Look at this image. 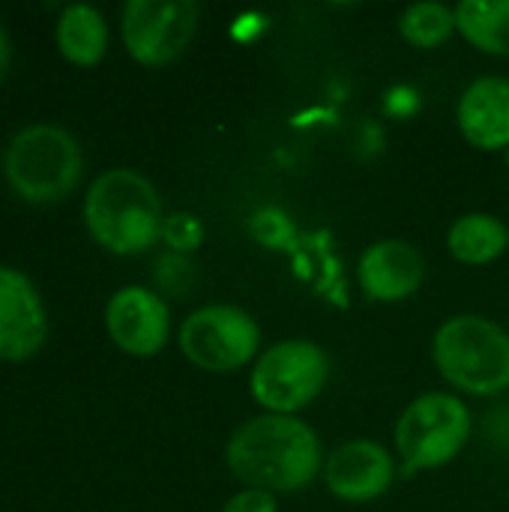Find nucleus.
<instances>
[{"label":"nucleus","instance_id":"3","mask_svg":"<svg viewBox=\"0 0 509 512\" xmlns=\"http://www.w3.org/2000/svg\"><path fill=\"white\" fill-rule=\"evenodd\" d=\"M432 363L456 393L501 396L509 390V333L474 312L453 315L432 336Z\"/></svg>","mask_w":509,"mask_h":512},{"label":"nucleus","instance_id":"20","mask_svg":"<svg viewBox=\"0 0 509 512\" xmlns=\"http://www.w3.org/2000/svg\"><path fill=\"white\" fill-rule=\"evenodd\" d=\"M9 66H12V42H9V33L0 21V84L9 75Z\"/></svg>","mask_w":509,"mask_h":512},{"label":"nucleus","instance_id":"19","mask_svg":"<svg viewBox=\"0 0 509 512\" xmlns=\"http://www.w3.org/2000/svg\"><path fill=\"white\" fill-rule=\"evenodd\" d=\"M222 512H279V501L264 489H240L228 498Z\"/></svg>","mask_w":509,"mask_h":512},{"label":"nucleus","instance_id":"14","mask_svg":"<svg viewBox=\"0 0 509 512\" xmlns=\"http://www.w3.org/2000/svg\"><path fill=\"white\" fill-rule=\"evenodd\" d=\"M54 45L72 66L93 69L108 54V21L90 3H69L54 21Z\"/></svg>","mask_w":509,"mask_h":512},{"label":"nucleus","instance_id":"9","mask_svg":"<svg viewBox=\"0 0 509 512\" xmlns=\"http://www.w3.org/2000/svg\"><path fill=\"white\" fill-rule=\"evenodd\" d=\"M105 333L129 357H156L171 336L168 303L144 285H123L105 303Z\"/></svg>","mask_w":509,"mask_h":512},{"label":"nucleus","instance_id":"8","mask_svg":"<svg viewBox=\"0 0 509 512\" xmlns=\"http://www.w3.org/2000/svg\"><path fill=\"white\" fill-rule=\"evenodd\" d=\"M195 0H129L120 12L126 54L150 69L174 63L198 33Z\"/></svg>","mask_w":509,"mask_h":512},{"label":"nucleus","instance_id":"4","mask_svg":"<svg viewBox=\"0 0 509 512\" xmlns=\"http://www.w3.org/2000/svg\"><path fill=\"white\" fill-rule=\"evenodd\" d=\"M6 186L30 204L69 198L84 177L78 138L57 123H33L15 132L3 153Z\"/></svg>","mask_w":509,"mask_h":512},{"label":"nucleus","instance_id":"16","mask_svg":"<svg viewBox=\"0 0 509 512\" xmlns=\"http://www.w3.org/2000/svg\"><path fill=\"white\" fill-rule=\"evenodd\" d=\"M456 30L483 54L509 57V0H462Z\"/></svg>","mask_w":509,"mask_h":512},{"label":"nucleus","instance_id":"12","mask_svg":"<svg viewBox=\"0 0 509 512\" xmlns=\"http://www.w3.org/2000/svg\"><path fill=\"white\" fill-rule=\"evenodd\" d=\"M426 279V258L417 246L399 237L375 240L357 261L360 291L375 303H399L420 291Z\"/></svg>","mask_w":509,"mask_h":512},{"label":"nucleus","instance_id":"7","mask_svg":"<svg viewBox=\"0 0 509 512\" xmlns=\"http://www.w3.org/2000/svg\"><path fill=\"white\" fill-rule=\"evenodd\" d=\"M177 345L195 369L225 375L258 360L261 327L243 306L207 303L183 318Z\"/></svg>","mask_w":509,"mask_h":512},{"label":"nucleus","instance_id":"15","mask_svg":"<svg viewBox=\"0 0 509 512\" xmlns=\"http://www.w3.org/2000/svg\"><path fill=\"white\" fill-rule=\"evenodd\" d=\"M509 249V225L492 213H465L447 231V252L465 267L495 264Z\"/></svg>","mask_w":509,"mask_h":512},{"label":"nucleus","instance_id":"11","mask_svg":"<svg viewBox=\"0 0 509 512\" xmlns=\"http://www.w3.org/2000/svg\"><path fill=\"white\" fill-rule=\"evenodd\" d=\"M48 336V312L33 279L0 264V360H30Z\"/></svg>","mask_w":509,"mask_h":512},{"label":"nucleus","instance_id":"17","mask_svg":"<svg viewBox=\"0 0 509 512\" xmlns=\"http://www.w3.org/2000/svg\"><path fill=\"white\" fill-rule=\"evenodd\" d=\"M399 33L414 48H441L456 33V6L438 0H420L399 15Z\"/></svg>","mask_w":509,"mask_h":512},{"label":"nucleus","instance_id":"13","mask_svg":"<svg viewBox=\"0 0 509 512\" xmlns=\"http://www.w3.org/2000/svg\"><path fill=\"white\" fill-rule=\"evenodd\" d=\"M462 138L486 153L509 150V78L483 75L471 81L456 105Z\"/></svg>","mask_w":509,"mask_h":512},{"label":"nucleus","instance_id":"21","mask_svg":"<svg viewBox=\"0 0 509 512\" xmlns=\"http://www.w3.org/2000/svg\"><path fill=\"white\" fill-rule=\"evenodd\" d=\"M504 162H507V171H509V150H507V153H504Z\"/></svg>","mask_w":509,"mask_h":512},{"label":"nucleus","instance_id":"6","mask_svg":"<svg viewBox=\"0 0 509 512\" xmlns=\"http://www.w3.org/2000/svg\"><path fill=\"white\" fill-rule=\"evenodd\" d=\"M330 381V357L309 339H282L258 354L249 372V393L264 414L297 417Z\"/></svg>","mask_w":509,"mask_h":512},{"label":"nucleus","instance_id":"5","mask_svg":"<svg viewBox=\"0 0 509 512\" xmlns=\"http://www.w3.org/2000/svg\"><path fill=\"white\" fill-rule=\"evenodd\" d=\"M471 429V411L456 393L432 390L411 399L393 429L402 474L414 477L450 465L465 450Z\"/></svg>","mask_w":509,"mask_h":512},{"label":"nucleus","instance_id":"1","mask_svg":"<svg viewBox=\"0 0 509 512\" xmlns=\"http://www.w3.org/2000/svg\"><path fill=\"white\" fill-rule=\"evenodd\" d=\"M225 462L243 489L270 495L300 492L324 471V450L315 429L288 414H258L234 429Z\"/></svg>","mask_w":509,"mask_h":512},{"label":"nucleus","instance_id":"2","mask_svg":"<svg viewBox=\"0 0 509 512\" xmlns=\"http://www.w3.org/2000/svg\"><path fill=\"white\" fill-rule=\"evenodd\" d=\"M84 228L111 255H141L162 240L165 210L156 186L132 168L102 171L84 195Z\"/></svg>","mask_w":509,"mask_h":512},{"label":"nucleus","instance_id":"10","mask_svg":"<svg viewBox=\"0 0 509 512\" xmlns=\"http://www.w3.org/2000/svg\"><path fill=\"white\" fill-rule=\"evenodd\" d=\"M396 456L369 438L339 444L324 459V486L345 504H369L390 492L396 480Z\"/></svg>","mask_w":509,"mask_h":512},{"label":"nucleus","instance_id":"18","mask_svg":"<svg viewBox=\"0 0 509 512\" xmlns=\"http://www.w3.org/2000/svg\"><path fill=\"white\" fill-rule=\"evenodd\" d=\"M162 240L168 243V249H171L174 255H186V252H192V249L201 246V240H204V225H201L192 213H171V216H165Z\"/></svg>","mask_w":509,"mask_h":512}]
</instances>
